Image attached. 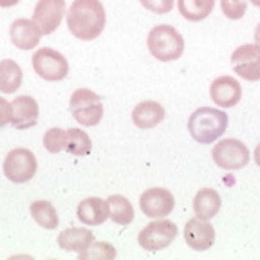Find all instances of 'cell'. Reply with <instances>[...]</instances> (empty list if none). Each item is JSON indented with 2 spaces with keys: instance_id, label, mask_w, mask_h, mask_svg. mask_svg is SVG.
<instances>
[{
  "instance_id": "6",
  "label": "cell",
  "mask_w": 260,
  "mask_h": 260,
  "mask_svg": "<svg viewBox=\"0 0 260 260\" xmlns=\"http://www.w3.org/2000/svg\"><path fill=\"white\" fill-rule=\"evenodd\" d=\"M32 69L45 81H61L69 74V61L56 49L42 47L32 54Z\"/></svg>"
},
{
  "instance_id": "17",
  "label": "cell",
  "mask_w": 260,
  "mask_h": 260,
  "mask_svg": "<svg viewBox=\"0 0 260 260\" xmlns=\"http://www.w3.org/2000/svg\"><path fill=\"white\" fill-rule=\"evenodd\" d=\"M165 119V109L157 102H141L132 110V121L138 128H154Z\"/></svg>"
},
{
  "instance_id": "3",
  "label": "cell",
  "mask_w": 260,
  "mask_h": 260,
  "mask_svg": "<svg viewBox=\"0 0 260 260\" xmlns=\"http://www.w3.org/2000/svg\"><path fill=\"white\" fill-rule=\"evenodd\" d=\"M148 51L159 61H174L179 60L184 53V38L175 27L167 24L155 25L150 29L148 38H146Z\"/></svg>"
},
{
  "instance_id": "11",
  "label": "cell",
  "mask_w": 260,
  "mask_h": 260,
  "mask_svg": "<svg viewBox=\"0 0 260 260\" xmlns=\"http://www.w3.org/2000/svg\"><path fill=\"white\" fill-rule=\"evenodd\" d=\"M65 15V0H38L32 11V22L42 35H51L60 27Z\"/></svg>"
},
{
  "instance_id": "2",
  "label": "cell",
  "mask_w": 260,
  "mask_h": 260,
  "mask_svg": "<svg viewBox=\"0 0 260 260\" xmlns=\"http://www.w3.org/2000/svg\"><path fill=\"white\" fill-rule=\"evenodd\" d=\"M228 128V114L213 107H201L188 119V132L201 145L215 143Z\"/></svg>"
},
{
  "instance_id": "31",
  "label": "cell",
  "mask_w": 260,
  "mask_h": 260,
  "mask_svg": "<svg viewBox=\"0 0 260 260\" xmlns=\"http://www.w3.org/2000/svg\"><path fill=\"white\" fill-rule=\"evenodd\" d=\"M255 162L260 167V143L256 145V148H255Z\"/></svg>"
},
{
  "instance_id": "1",
  "label": "cell",
  "mask_w": 260,
  "mask_h": 260,
  "mask_svg": "<svg viewBox=\"0 0 260 260\" xmlns=\"http://www.w3.org/2000/svg\"><path fill=\"white\" fill-rule=\"evenodd\" d=\"M105 8L100 0H74L67 13V27L80 40H94L105 29Z\"/></svg>"
},
{
  "instance_id": "12",
  "label": "cell",
  "mask_w": 260,
  "mask_h": 260,
  "mask_svg": "<svg viewBox=\"0 0 260 260\" xmlns=\"http://www.w3.org/2000/svg\"><path fill=\"white\" fill-rule=\"evenodd\" d=\"M184 240L195 251H208L215 242V228L208 219L193 217L184 226Z\"/></svg>"
},
{
  "instance_id": "20",
  "label": "cell",
  "mask_w": 260,
  "mask_h": 260,
  "mask_svg": "<svg viewBox=\"0 0 260 260\" xmlns=\"http://www.w3.org/2000/svg\"><path fill=\"white\" fill-rule=\"evenodd\" d=\"M24 73L15 60H0V92L13 94L20 89Z\"/></svg>"
},
{
  "instance_id": "15",
  "label": "cell",
  "mask_w": 260,
  "mask_h": 260,
  "mask_svg": "<svg viewBox=\"0 0 260 260\" xmlns=\"http://www.w3.org/2000/svg\"><path fill=\"white\" fill-rule=\"evenodd\" d=\"M9 37H11V42L15 44V47L22 49V51H29V49H35L40 44L42 31L32 20L18 18L9 27Z\"/></svg>"
},
{
  "instance_id": "5",
  "label": "cell",
  "mask_w": 260,
  "mask_h": 260,
  "mask_svg": "<svg viewBox=\"0 0 260 260\" xmlns=\"http://www.w3.org/2000/svg\"><path fill=\"white\" fill-rule=\"evenodd\" d=\"M37 155L32 154L29 148H22V146L9 152L4 159V165H2L4 175L16 184H24L31 181L37 174Z\"/></svg>"
},
{
  "instance_id": "10",
  "label": "cell",
  "mask_w": 260,
  "mask_h": 260,
  "mask_svg": "<svg viewBox=\"0 0 260 260\" xmlns=\"http://www.w3.org/2000/svg\"><path fill=\"white\" fill-rule=\"evenodd\" d=\"M233 71L248 81L260 80V45L246 44L240 45L232 54Z\"/></svg>"
},
{
  "instance_id": "26",
  "label": "cell",
  "mask_w": 260,
  "mask_h": 260,
  "mask_svg": "<svg viewBox=\"0 0 260 260\" xmlns=\"http://www.w3.org/2000/svg\"><path fill=\"white\" fill-rule=\"evenodd\" d=\"M65 145H67V130L49 128L44 134V146L51 154H58V152L65 150Z\"/></svg>"
},
{
  "instance_id": "24",
  "label": "cell",
  "mask_w": 260,
  "mask_h": 260,
  "mask_svg": "<svg viewBox=\"0 0 260 260\" xmlns=\"http://www.w3.org/2000/svg\"><path fill=\"white\" fill-rule=\"evenodd\" d=\"M65 150L73 155H89L92 150V141L85 130L69 128L67 130V145Z\"/></svg>"
},
{
  "instance_id": "29",
  "label": "cell",
  "mask_w": 260,
  "mask_h": 260,
  "mask_svg": "<svg viewBox=\"0 0 260 260\" xmlns=\"http://www.w3.org/2000/svg\"><path fill=\"white\" fill-rule=\"evenodd\" d=\"M13 119V107L8 100L0 98V128H4Z\"/></svg>"
},
{
  "instance_id": "8",
  "label": "cell",
  "mask_w": 260,
  "mask_h": 260,
  "mask_svg": "<svg viewBox=\"0 0 260 260\" xmlns=\"http://www.w3.org/2000/svg\"><path fill=\"white\" fill-rule=\"evenodd\" d=\"M215 165L224 170H240L249 162V150L239 139H222L211 150Z\"/></svg>"
},
{
  "instance_id": "7",
  "label": "cell",
  "mask_w": 260,
  "mask_h": 260,
  "mask_svg": "<svg viewBox=\"0 0 260 260\" xmlns=\"http://www.w3.org/2000/svg\"><path fill=\"white\" fill-rule=\"evenodd\" d=\"M177 224L168 219H157L139 232L138 242L146 251H159L168 248L177 237Z\"/></svg>"
},
{
  "instance_id": "9",
  "label": "cell",
  "mask_w": 260,
  "mask_h": 260,
  "mask_svg": "<svg viewBox=\"0 0 260 260\" xmlns=\"http://www.w3.org/2000/svg\"><path fill=\"white\" fill-rule=\"evenodd\" d=\"M174 193L167 188H148L139 197V208L150 219H165L174 211Z\"/></svg>"
},
{
  "instance_id": "4",
  "label": "cell",
  "mask_w": 260,
  "mask_h": 260,
  "mask_svg": "<svg viewBox=\"0 0 260 260\" xmlns=\"http://www.w3.org/2000/svg\"><path fill=\"white\" fill-rule=\"evenodd\" d=\"M73 118L83 126H94L103 118V102L96 92L89 89H78L69 102Z\"/></svg>"
},
{
  "instance_id": "30",
  "label": "cell",
  "mask_w": 260,
  "mask_h": 260,
  "mask_svg": "<svg viewBox=\"0 0 260 260\" xmlns=\"http://www.w3.org/2000/svg\"><path fill=\"white\" fill-rule=\"evenodd\" d=\"M20 2V0H0V8H13Z\"/></svg>"
},
{
  "instance_id": "25",
  "label": "cell",
  "mask_w": 260,
  "mask_h": 260,
  "mask_svg": "<svg viewBox=\"0 0 260 260\" xmlns=\"http://www.w3.org/2000/svg\"><path fill=\"white\" fill-rule=\"evenodd\" d=\"M116 249L110 242H92L90 248L85 249L83 253H78L80 260H89V258H96V260H110L116 258Z\"/></svg>"
},
{
  "instance_id": "14",
  "label": "cell",
  "mask_w": 260,
  "mask_h": 260,
  "mask_svg": "<svg viewBox=\"0 0 260 260\" xmlns=\"http://www.w3.org/2000/svg\"><path fill=\"white\" fill-rule=\"evenodd\" d=\"M13 107V126L18 130L31 128L38 123V116H40V107H38L37 100L31 96H18L15 98V102L11 103Z\"/></svg>"
},
{
  "instance_id": "33",
  "label": "cell",
  "mask_w": 260,
  "mask_h": 260,
  "mask_svg": "<svg viewBox=\"0 0 260 260\" xmlns=\"http://www.w3.org/2000/svg\"><path fill=\"white\" fill-rule=\"evenodd\" d=\"M251 4L256 6V8H260V0H251Z\"/></svg>"
},
{
  "instance_id": "13",
  "label": "cell",
  "mask_w": 260,
  "mask_h": 260,
  "mask_svg": "<svg viewBox=\"0 0 260 260\" xmlns=\"http://www.w3.org/2000/svg\"><path fill=\"white\" fill-rule=\"evenodd\" d=\"M211 100L222 109H232L242 98V87L232 76H219L211 81L210 85Z\"/></svg>"
},
{
  "instance_id": "16",
  "label": "cell",
  "mask_w": 260,
  "mask_h": 260,
  "mask_svg": "<svg viewBox=\"0 0 260 260\" xmlns=\"http://www.w3.org/2000/svg\"><path fill=\"white\" fill-rule=\"evenodd\" d=\"M76 215L87 226H100L110 217L109 203L100 197H87L78 204Z\"/></svg>"
},
{
  "instance_id": "28",
  "label": "cell",
  "mask_w": 260,
  "mask_h": 260,
  "mask_svg": "<svg viewBox=\"0 0 260 260\" xmlns=\"http://www.w3.org/2000/svg\"><path fill=\"white\" fill-rule=\"evenodd\" d=\"M141 6L155 15H167L174 9V0H139Z\"/></svg>"
},
{
  "instance_id": "32",
  "label": "cell",
  "mask_w": 260,
  "mask_h": 260,
  "mask_svg": "<svg viewBox=\"0 0 260 260\" xmlns=\"http://www.w3.org/2000/svg\"><path fill=\"white\" fill-rule=\"evenodd\" d=\"M255 44L260 45V24L256 25V29H255Z\"/></svg>"
},
{
  "instance_id": "19",
  "label": "cell",
  "mask_w": 260,
  "mask_h": 260,
  "mask_svg": "<svg viewBox=\"0 0 260 260\" xmlns=\"http://www.w3.org/2000/svg\"><path fill=\"white\" fill-rule=\"evenodd\" d=\"M220 206H222L220 195L213 188H203V190L197 191L193 199V211L195 215L201 217V219H213L219 213Z\"/></svg>"
},
{
  "instance_id": "23",
  "label": "cell",
  "mask_w": 260,
  "mask_h": 260,
  "mask_svg": "<svg viewBox=\"0 0 260 260\" xmlns=\"http://www.w3.org/2000/svg\"><path fill=\"white\" fill-rule=\"evenodd\" d=\"M109 208H110V219L119 226H126L134 220V208L130 204V201L123 195H110L109 199Z\"/></svg>"
},
{
  "instance_id": "22",
  "label": "cell",
  "mask_w": 260,
  "mask_h": 260,
  "mask_svg": "<svg viewBox=\"0 0 260 260\" xmlns=\"http://www.w3.org/2000/svg\"><path fill=\"white\" fill-rule=\"evenodd\" d=\"M31 211V217L35 219V222L38 226L45 228V230H56L58 228V213L54 210V206L49 201H35L29 208Z\"/></svg>"
},
{
  "instance_id": "18",
  "label": "cell",
  "mask_w": 260,
  "mask_h": 260,
  "mask_svg": "<svg viewBox=\"0 0 260 260\" xmlns=\"http://www.w3.org/2000/svg\"><path fill=\"white\" fill-rule=\"evenodd\" d=\"M94 242V233L85 228H67L58 235V246L63 251L83 253Z\"/></svg>"
},
{
  "instance_id": "27",
  "label": "cell",
  "mask_w": 260,
  "mask_h": 260,
  "mask_svg": "<svg viewBox=\"0 0 260 260\" xmlns=\"http://www.w3.org/2000/svg\"><path fill=\"white\" fill-rule=\"evenodd\" d=\"M220 9L230 20H240L246 15L248 2L246 0H220Z\"/></svg>"
},
{
  "instance_id": "21",
  "label": "cell",
  "mask_w": 260,
  "mask_h": 260,
  "mask_svg": "<svg viewBox=\"0 0 260 260\" xmlns=\"http://www.w3.org/2000/svg\"><path fill=\"white\" fill-rule=\"evenodd\" d=\"M215 0H177L179 13L190 22H201L211 15Z\"/></svg>"
}]
</instances>
